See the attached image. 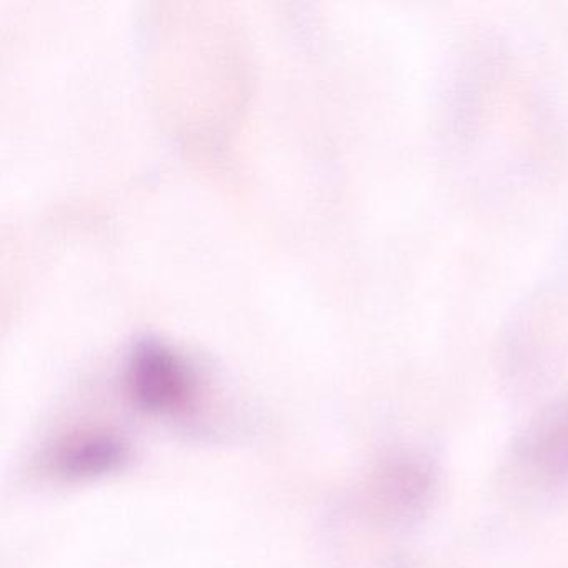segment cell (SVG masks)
I'll list each match as a JSON object with an SVG mask.
<instances>
[{"label":"cell","instance_id":"1","mask_svg":"<svg viewBox=\"0 0 568 568\" xmlns=\"http://www.w3.org/2000/svg\"><path fill=\"white\" fill-rule=\"evenodd\" d=\"M125 382L135 405L151 414H174L194 395V377L184 358L158 341L135 345Z\"/></svg>","mask_w":568,"mask_h":568},{"label":"cell","instance_id":"4","mask_svg":"<svg viewBox=\"0 0 568 568\" xmlns=\"http://www.w3.org/2000/svg\"><path fill=\"white\" fill-rule=\"evenodd\" d=\"M384 504L398 515L417 514L427 504L432 475L417 458H400L385 468L381 481Z\"/></svg>","mask_w":568,"mask_h":568},{"label":"cell","instance_id":"2","mask_svg":"<svg viewBox=\"0 0 568 568\" xmlns=\"http://www.w3.org/2000/svg\"><path fill=\"white\" fill-rule=\"evenodd\" d=\"M128 457V447L118 437L88 435L59 448L52 470L65 480H89L119 470Z\"/></svg>","mask_w":568,"mask_h":568},{"label":"cell","instance_id":"3","mask_svg":"<svg viewBox=\"0 0 568 568\" xmlns=\"http://www.w3.org/2000/svg\"><path fill=\"white\" fill-rule=\"evenodd\" d=\"M521 454L541 475L568 480V398L541 415L528 430Z\"/></svg>","mask_w":568,"mask_h":568}]
</instances>
